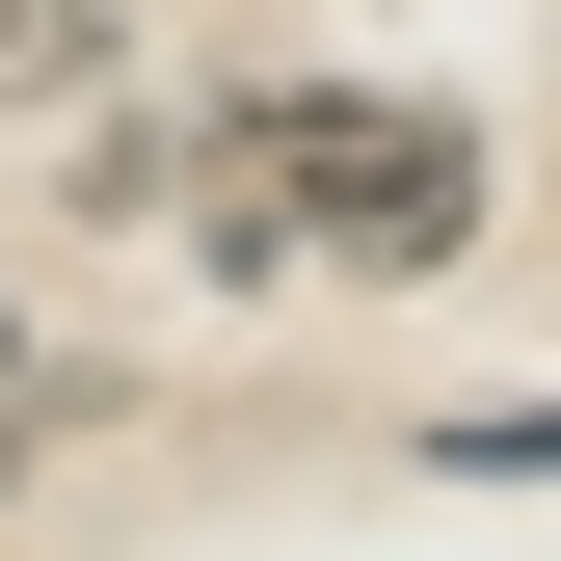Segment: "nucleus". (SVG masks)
I'll use <instances>...</instances> for the list:
<instances>
[{
	"mask_svg": "<svg viewBox=\"0 0 561 561\" xmlns=\"http://www.w3.org/2000/svg\"><path fill=\"white\" fill-rule=\"evenodd\" d=\"M241 187H267V241L375 267V295H428V267L481 241V134H455V107H347V81L241 107Z\"/></svg>",
	"mask_w": 561,
	"mask_h": 561,
	"instance_id": "1",
	"label": "nucleus"
},
{
	"mask_svg": "<svg viewBox=\"0 0 561 561\" xmlns=\"http://www.w3.org/2000/svg\"><path fill=\"white\" fill-rule=\"evenodd\" d=\"M107 81V0H0V107H81Z\"/></svg>",
	"mask_w": 561,
	"mask_h": 561,
	"instance_id": "2",
	"label": "nucleus"
},
{
	"mask_svg": "<svg viewBox=\"0 0 561 561\" xmlns=\"http://www.w3.org/2000/svg\"><path fill=\"white\" fill-rule=\"evenodd\" d=\"M27 428H54V347H27V321H0V481H27Z\"/></svg>",
	"mask_w": 561,
	"mask_h": 561,
	"instance_id": "3",
	"label": "nucleus"
},
{
	"mask_svg": "<svg viewBox=\"0 0 561 561\" xmlns=\"http://www.w3.org/2000/svg\"><path fill=\"white\" fill-rule=\"evenodd\" d=\"M455 455H481V481H561V401H508V428H455Z\"/></svg>",
	"mask_w": 561,
	"mask_h": 561,
	"instance_id": "4",
	"label": "nucleus"
}]
</instances>
